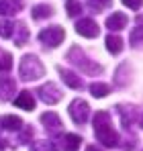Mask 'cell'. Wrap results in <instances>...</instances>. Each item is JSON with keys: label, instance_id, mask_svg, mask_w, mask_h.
<instances>
[{"label": "cell", "instance_id": "9c48e42d", "mask_svg": "<svg viewBox=\"0 0 143 151\" xmlns=\"http://www.w3.org/2000/svg\"><path fill=\"white\" fill-rule=\"evenodd\" d=\"M23 10V0H0V17H10Z\"/></svg>", "mask_w": 143, "mask_h": 151}, {"label": "cell", "instance_id": "44dd1931", "mask_svg": "<svg viewBox=\"0 0 143 151\" xmlns=\"http://www.w3.org/2000/svg\"><path fill=\"white\" fill-rule=\"evenodd\" d=\"M129 43H131L133 47H139V45L143 43V23H139V25L131 31V35H129Z\"/></svg>", "mask_w": 143, "mask_h": 151}, {"label": "cell", "instance_id": "52a82bcc", "mask_svg": "<svg viewBox=\"0 0 143 151\" xmlns=\"http://www.w3.org/2000/svg\"><path fill=\"white\" fill-rule=\"evenodd\" d=\"M76 33L82 35V37L94 39V37H98L100 29H98V25H96L92 19H80V21L76 23Z\"/></svg>", "mask_w": 143, "mask_h": 151}, {"label": "cell", "instance_id": "5b68a950", "mask_svg": "<svg viewBox=\"0 0 143 151\" xmlns=\"http://www.w3.org/2000/svg\"><path fill=\"white\" fill-rule=\"evenodd\" d=\"M68 112H70L72 121H74L76 125H84V123L88 121V116H90V106H88V102H86V100L76 98V100H72Z\"/></svg>", "mask_w": 143, "mask_h": 151}, {"label": "cell", "instance_id": "7a4b0ae2", "mask_svg": "<svg viewBox=\"0 0 143 151\" xmlns=\"http://www.w3.org/2000/svg\"><path fill=\"white\" fill-rule=\"evenodd\" d=\"M19 76L25 82H29V80L33 82V80H39L45 76V68L37 55H25L21 59V65H19Z\"/></svg>", "mask_w": 143, "mask_h": 151}, {"label": "cell", "instance_id": "484cf974", "mask_svg": "<svg viewBox=\"0 0 143 151\" xmlns=\"http://www.w3.org/2000/svg\"><path fill=\"white\" fill-rule=\"evenodd\" d=\"M12 68V57H10V53H2V57H0V72H8Z\"/></svg>", "mask_w": 143, "mask_h": 151}, {"label": "cell", "instance_id": "83f0119b", "mask_svg": "<svg viewBox=\"0 0 143 151\" xmlns=\"http://www.w3.org/2000/svg\"><path fill=\"white\" fill-rule=\"evenodd\" d=\"M31 137H33V129H31V127H25V131L21 133V139H19V141H21V143H27Z\"/></svg>", "mask_w": 143, "mask_h": 151}, {"label": "cell", "instance_id": "ba28073f", "mask_svg": "<svg viewBox=\"0 0 143 151\" xmlns=\"http://www.w3.org/2000/svg\"><path fill=\"white\" fill-rule=\"evenodd\" d=\"M17 92V82L8 76L0 78V100H10Z\"/></svg>", "mask_w": 143, "mask_h": 151}, {"label": "cell", "instance_id": "3957f363", "mask_svg": "<svg viewBox=\"0 0 143 151\" xmlns=\"http://www.w3.org/2000/svg\"><path fill=\"white\" fill-rule=\"evenodd\" d=\"M66 59L70 61L72 65L80 68V72H84V74H100L102 72V65H98L96 61H90L80 47H72L68 51V55H66Z\"/></svg>", "mask_w": 143, "mask_h": 151}, {"label": "cell", "instance_id": "4316f807", "mask_svg": "<svg viewBox=\"0 0 143 151\" xmlns=\"http://www.w3.org/2000/svg\"><path fill=\"white\" fill-rule=\"evenodd\" d=\"M123 4L129 6L131 10H139V8L143 6V0H123Z\"/></svg>", "mask_w": 143, "mask_h": 151}, {"label": "cell", "instance_id": "f546056e", "mask_svg": "<svg viewBox=\"0 0 143 151\" xmlns=\"http://www.w3.org/2000/svg\"><path fill=\"white\" fill-rule=\"evenodd\" d=\"M141 127H143V116H141Z\"/></svg>", "mask_w": 143, "mask_h": 151}, {"label": "cell", "instance_id": "4fadbf2b", "mask_svg": "<svg viewBox=\"0 0 143 151\" xmlns=\"http://www.w3.org/2000/svg\"><path fill=\"white\" fill-rule=\"evenodd\" d=\"M106 27L110 31H121L127 27V14L125 12H113L108 19H106Z\"/></svg>", "mask_w": 143, "mask_h": 151}, {"label": "cell", "instance_id": "8992f818", "mask_svg": "<svg viewBox=\"0 0 143 151\" xmlns=\"http://www.w3.org/2000/svg\"><path fill=\"white\" fill-rule=\"evenodd\" d=\"M37 94H39V98L45 102V104H57V102L61 100V90L57 88V84H53V82H47V84H43L39 90H37Z\"/></svg>", "mask_w": 143, "mask_h": 151}, {"label": "cell", "instance_id": "9a60e30c", "mask_svg": "<svg viewBox=\"0 0 143 151\" xmlns=\"http://www.w3.org/2000/svg\"><path fill=\"white\" fill-rule=\"evenodd\" d=\"M0 121H2V129H6V131H21L23 129V121L14 114H6Z\"/></svg>", "mask_w": 143, "mask_h": 151}, {"label": "cell", "instance_id": "d4e9b609", "mask_svg": "<svg viewBox=\"0 0 143 151\" xmlns=\"http://www.w3.org/2000/svg\"><path fill=\"white\" fill-rule=\"evenodd\" d=\"M66 10H68L70 17H78V14L82 12V4H80L78 0H68V2H66Z\"/></svg>", "mask_w": 143, "mask_h": 151}, {"label": "cell", "instance_id": "277c9868", "mask_svg": "<svg viewBox=\"0 0 143 151\" xmlns=\"http://www.w3.org/2000/svg\"><path fill=\"white\" fill-rule=\"evenodd\" d=\"M66 39V31L61 27L53 25V27H47L39 33V41L45 45V47H57L61 41Z\"/></svg>", "mask_w": 143, "mask_h": 151}, {"label": "cell", "instance_id": "7c38bea8", "mask_svg": "<svg viewBox=\"0 0 143 151\" xmlns=\"http://www.w3.org/2000/svg\"><path fill=\"white\" fill-rule=\"evenodd\" d=\"M14 106L17 108H23V110H33L35 108V98L29 90H23L17 98H14Z\"/></svg>", "mask_w": 143, "mask_h": 151}, {"label": "cell", "instance_id": "e0dca14e", "mask_svg": "<svg viewBox=\"0 0 143 151\" xmlns=\"http://www.w3.org/2000/svg\"><path fill=\"white\" fill-rule=\"evenodd\" d=\"M106 49L108 53H113V55H117L123 51V39H121L119 35H108L106 37Z\"/></svg>", "mask_w": 143, "mask_h": 151}, {"label": "cell", "instance_id": "603a6c76", "mask_svg": "<svg viewBox=\"0 0 143 151\" xmlns=\"http://www.w3.org/2000/svg\"><path fill=\"white\" fill-rule=\"evenodd\" d=\"M88 6L94 10V12H100V10H106L113 6V0H88Z\"/></svg>", "mask_w": 143, "mask_h": 151}, {"label": "cell", "instance_id": "2e32d148", "mask_svg": "<svg viewBox=\"0 0 143 151\" xmlns=\"http://www.w3.org/2000/svg\"><path fill=\"white\" fill-rule=\"evenodd\" d=\"M117 110H119V114H121L123 125L129 129V127L133 125V121H135V114H137L135 108H133V106H129V108H127V106H117Z\"/></svg>", "mask_w": 143, "mask_h": 151}, {"label": "cell", "instance_id": "4dcf8cb0", "mask_svg": "<svg viewBox=\"0 0 143 151\" xmlns=\"http://www.w3.org/2000/svg\"><path fill=\"white\" fill-rule=\"evenodd\" d=\"M0 129H2V121H0Z\"/></svg>", "mask_w": 143, "mask_h": 151}, {"label": "cell", "instance_id": "8fae6325", "mask_svg": "<svg viewBox=\"0 0 143 151\" xmlns=\"http://www.w3.org/2000/svg\"><path fill=\"white\" fill-rule=\"evenodd\" d=\"M41 123H43V127L49 133H57L61 129V121H59V116L55 112H43L41 114Z\"/></svg>", "mask_w": 143, "mask_h": 151}, {"label": "cell", "instance_id": "5bb4252c", "mask_svg": "<svg viewBox=\"0 0 143 151\" xmlns=\"http://www.w3.org/2000/svg\"><path fill=\"white\" fill-rule=\"evenodd\" d=\"M12 37H14V43H17L19 47H23L25 43H27V39H29V29H27V25H25V23H17Z\"/></svg>", "mask_w": 143, "mask_h": 151}, {"label": "cell", "instance_id": "cb8c5ba5", "mask_svg": "<svg viewBox=\"0 0 143 151\" xmlns=\"http://www.w3.org/2000/svg\"><path fill=\"white\" fill-rule=\"evenodd\" d=\"M12 35H14V23H10V21H0V37L10 39Z\"/></svg>", "mask_w": 143, "mask_h": 151}, {"label": "cell", "instance_id": "7402d4cb", "mask_svg": "<svg viewBox=\"0 0 143 151\" xmlns=\"http://www.w3.org/2000/svg\"><path fill=\"white\" fill-rule=\"evenodd\" d=\"M29 151H57V147L53 145V141H35Z\"/></svg>", "mask_w": 143, "mask_h": 151}, {"label": "cell", "instance_id": "d6986e66", "mask_svg": "<svg viewBox=\"0 0 143 151\" xmlns=\"http://www.w3.org/2000/svg\"><path fill=\"white\" fill-rule=\"evenodd\" d=\"M31 14H33V19L41 21V19L51 17V14H53V10H51V6H47V4H35V6H33V10H31Z\"/></svg>", "mask_w": 143, "mask_h": 151}, {"label": "cell", "instance_id": "30bf717a", "mask_svg": "<svg viewBox=\"0 0 143 151\" xmlns=\"http://www.w3.org/2000/svg\"><path fill=\"white\" fill-rule=\"evenodd\" d=\"M59 70V76H61V80L70 86V88H74V90H80L82 86H84V82H82V78L78 74H74V72H70V70H64V68H57Z\"/></svg>", "mask_w": 143, "mask_h": 151}, {"label": "cell", "instance_id": "f1b7e54d", "mask_svg": "<svg viewBox=\"0 0 143 151\" xmlns=\"http://www.w3.org/2000/svg\"><path fill=\"white\" fill-rule=\"evenodd\" d=\"M86 151H100V149H96L94 145H88V147H86Z\"/></svg>", "mask_w": 143, "mask_h": 151}, {"label": "cell", "instance_id": "6da1fadb", "mask_svg": "<svg viewBox=\"0 0 143 151\" xmlns=\"http://www.w3.org/2000/svg\"><path fill=\"white\" fill-rule=\"evenodd\" d=\"M94 133H96V139L106 145V147H117L119 145V135L117 131L110 127V116L108 112L104 110H98L94 116Z\"/></svg>", "mask_w": 143, "mask_h": 151}, {"label": "cell", "instance_id": "ffe728a7", "mask_svg": "<svg viewBox=\"0 0 143 151\" xmlns=\"http://www.w3.org/2000/svg\"><path fill=\"white\" fill-rule=\"evenodd\" d=\"M108 92H110L108 84H102V82H94V84H90V94H92L94 98H104Z\"/></svg>", "mask_w": 143, "mask_h": 151}, {"label": "cell", "instance_id": "ac0fdd59", "mask_svg": "<svg viewBox=\"0 0 143 151\" xmlns=\"http://www.w3.org/2000/svg\"><path fill=\"white\" fill-rule=\"evenodd\" d=\"M80 143H82V139H80L78 135L68 133V135L64 137V151H78L80 149Z\"/></svg>", "mask_w": 143, "mask_h": 151}]
</instances>
